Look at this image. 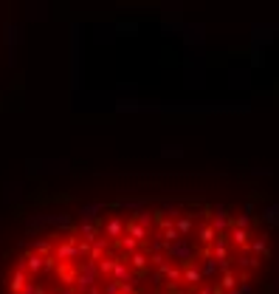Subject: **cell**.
Returning a JSON list of instances; mask_svg holds the SVG:
<instances>
[{"label":"cell","mask_w":279,"mask_h":294,"mask_svg":"<svg viewBox=\"0 0 279 294\" xmlns=\"http://www.w3.org/2000/svg\"><path fill=\"white\" fill-rule=\"evenodd\" d=\"M203 209H133L65 220L6 257L0 294H234L257 235Z\"/></svg>","instance_id":"6da1fadb"}]
</instances>
